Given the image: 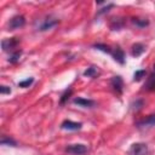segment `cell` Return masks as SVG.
Returning a JSON list of instances; mask_svg holds the SVG:
<instances>
[{
	"instance_id": "1",
	"label": "cell",
	"mask_w": 155,
	"mask_h": 155,
	"mask_svg": "<svg viewBox=\"0 0 155 155\" xmlns=\"http://www.w3.org/2000/svg\"><path fill=\"white\" fill-rule=\"evenodd\" d=\"M58 23H59V21H58L57 18L46 17V18H44L42 21H40V23L36 25V30H39V31H45V30H48V29L56 27Z\"/></svg>"
},
{
	"instance_id": "2",
	"label": "cell",
	"mask_w": 155,
	"mask_h": 155,
	"mask_svg": "<svg viewBox=\"0 0 155 155\" xmlns=\"http://www.w3.org/2000/svg\"><path fill=\"white\" fill-rule=\"evenodd\" d=\"M149 149L145 143H133L128 149V155H148Z\"/></svg>"
},
{
	"instance_id": "3",
	"label": "cell",
	"mask_w": 155,
	"mask_h": 155,
	"mask_svg": "<svg viewBox=\"0 0 155 155\" xmlns=\"http://www.w3.org/2000/svg\"><path fill=\"white\" fill-rule=\"evenodd\" d=\"M24 24H25V18H24L22 15H17V16H13V17L8 21L7 28H8V30H15V29L22 28Z\"/></svg>"
},
{
	"instance_id": "4",
	"label": "cell",
	"mask_w": 155,
	"mask_h": 155,
	"mask_svg": "<svg viewBox=\"0 0 155 155\" xmlns=\"http://www.w3.org/2000/svg\"><path fill=\"white\" fill-rule=\"evenodd\" d=\"M65 153L71 155H84L87 153V147L85 144H71L65 148Z\"/></svg>"
},
{
	"instance_id": "5",
	"label": "cell",
	"mask_w": 155,
	"mask_h": 155,
	"mask_svg": "<svg viewBox=\"0 0 155 155\" xmlns=\"http://www.w3.org/2000/svg\"><path fill=\"white\" fill-rule=\"evenodd\" d=\"M110 87L116 94L120 96L122 93V91H124V81H122L121 76H119V75L117 76H113L110 79Z\"/></svg>"
},
{
	"instance_id": "6",
	"label": "cell",
	"mask_w": 155,
	"mask_h": 155,
	"mask_svg": "<svg viewBox=\"0 0 155 155\" xmlns=\"http://www.w3.org/2000/svg\"><path fill=\"white\" fill-rule=\"evenodd\" d=\"M19 44V40L17 38H11V39H4L1 41V47L5 52H8V51H12L13 48L17 47V45Z\"/></svg>"
},
{
	"instance_id": "7",
	"label": "cell",
	"mask_w": 155,
	"mask_h": 155,
	"mask_svg": "<svg viewBox=\"0 0 155 155\" xmlns=\"http://www.w3.org/2000/svg\"><path fill=\"white\" fill-rule=\"evenodd\" d=\"M136 126L139 127V128H142V127H153V126H155V114H153V115H148L147 117H144V119L137 121V122H136Z\"/></svg>"
},
{
	"instance_id": "8",
	"label": "cell",
	"mask_w": 155,
	"mask_h": 155,
	"mask_svg": "<svg viewBox=\"0 0 155 155\" xmlns=\"http://www.w3.org/2000/svg\"><path fill=\"white\" fill-rule=\"evenodd\" d=\"M73 103L74 104H78L82 108H93L96 105V102L92 101V99H86V98H82V97H76L73 99Z\"/></svg>"
},
{
	"instance_id": "9",
	"label": "cell",
	"mask_w": 155,
	"mask_h": 155,
	"mask_svg": "<svg viewBox=\"0 0 155 155\" xmlns=\"http://www.w3.org/2000/svg\"><path fill=\"white\" fill-rule=\"evenodd\" d=\"M61 127L63 130H69V131H78L82 127V124L81 122H75V121H71V120H64L61 125Z\"/></svg>"
},
{
	"instance_id": "10",
	"label": "cell",
	"mask_w": 155,
	"mask_h": 155,
	"mask_svg": "<svg viewBox=\"0 0 155 155\" xmlns=\"http://www.w3.org/2000/svg\"><path fill=\"white\" fill-rule=\"evenodd\" d=\"M111 56H113V58H114L116 62H119L120 64H124V63H125V53H124V51H122L119 46H116V47L113 50Z\"/></svg>"
},
{
	"instance_id": "11",
	"label": "cell",
	"mask_w": 155,
	"mask_h": 155,
	"mask_svg": "<svg viewBox=\"0 0 155 155\" xmlns=\"http://www.w3.org/2000/svg\"><path fill=\"white\" fill-rule=\"evenodd\" d=\"M144 51H145V46H144L143 44H140V42H137V44H134V45L132 46L131 54H132L133 57H139Z\"/></svg>"
},
{
	"instance_id": "12",
	"label": "cell",
	"mask_w": 155,
	"mask_h": 155,
	"mask_svg": "<svg viewBox=\"0 0 155 155\" xmlns=\"http://www.w3.org/2000/svg\"><path fill=\"white\" fill-rule=\"evenodd\" d=\"M144 90H147V91H155V73L154 71L147 79V81L144 84Z\"/></svg>"
},
{
	"instance_id": "13",
	"label": "cell",
	"mask_w": 155,
	"mask_h": 155,
	"mask_svg": "<svg viewBox=\"0 0 155 155\" xmlns=\"http://www.w3.org/2000/svg\"><path fill=\"white\" fill-rule=\"evenodd\" d=\"M124 24H125V21L122 18H119V17L113 18L110 22V28H111V30H119L124 27Z\"/></svg>"
},
{
	"instance_id": "14",
	"label": "cell",
	"mask_w": 155,
	"mask_h": 155,
	"mask_svg": "<svg viewBox=\"0 0 155 155\" xmlns=\"http://www.w3.org/2000/svg\"><path fill=\"white\" fill-rule=\"evenodd\" d=\"M132 23L136 24L139 28H144V27H147L149 24V21L145 19V18H132Z\"/></svg>"
},
{
	"instance_id": "15",
	"label": "cell",
	"mask_w": 155,
	"mask_h": 155,
	"mask_svg": "<svg viewBox=\"0 0 155 155\" xmlns=\"http://www.w3.org/2000/svg\"><path fill=\"white\" fill-rule=\"evenodd\" d=\"M93 47H94L96 50L103 51V52H105V53H109V54H111V52H113V48H110V46H108V45H104V44H94V45H93Z\"/></svg>"
},
{
	"instance_id": "16",
	"label": "cell",
	"mask_w": 155,
	"mask_h": 155,
	"mask_svg": "<svg viewBox=\"0 0 155 155\" xmlns=\"http://www.w3.org/2000/svg\"><path fill=\"white\" fill-rule=\"evenodd\" d=\"M2 145H10V147H17V142L15 140V139H12V138H10V137H6V136H4L2 138H1V142H0Z\"/></svg>"
},
{
	"instance_id": "17",
	"label": "cell",
	"mask_w": 155,
	"mask_h": 155,
	"mask_svg": "<svg viewBox=\"0 0 155 155\" xmlns=\"http://www.w3.org/2000/svg\"><path fill=\"white\" fill-rule=\"evenodd\" d=\"M143 105H144V102H143L142 99H136V101L131 104V109H132L133 111H138V110L142 109Z\"/></svg>"
},
{
	"instance_id": "18",
	"label": "cell",
	"mask_w": 155,
	"mask_h": 155,
	"mask_svg": "<svg viewBox=\"0 0 155 155\" xmlns=\"http://www.w3.org/2000/svg\"><path fill=\"white\" fill-rule=\"evenodd\" d=\"M84 75H85V76H88V78H94V76L97 75V69H96V67H90V68H87V69L84 71Z\"/></svg>"
},
{
	"instance_id": "19",
	"label": "cell",
	"mask_w": 155,
	"mask_h": 155,
	"mask_svg": "<svg viewBox=\"0 0 155 155\" xmlns=\"http://www.w3.org/2000/svg\"><path fill=\"white\" fill-rule=\"evenodd\" d=\"M145 74H147V71H145L144 69L137 70V71L134 73V75H133V80H134V81H139V80H142V79L145 76Z\"/></svg>"
},
{
	"instance_id": "20",
	"label": "cell",
	"mask_w": 155,
	"mask_h": 155,
	"mask_svg": "<svg viewBox=\"0 0 155 155\" xmlns=\"http://www.w3.org/2000/svg\"><path fill=\"white\" fill-rule=\"evenodd\" d=\"M21 53H22V51H16V52H13V53L11 54V57L8 58L10 63H17L18 59H19V57H21Z\"/></svg>"
},
{
	"instance_id": "21",
	"label": "cell",
	"mask_w": 155,
	"mask_h": 155,
	"mask_svg": "<svg viewBox=\"0 0 155 155\" xmlns=\"http://www.w3.org/2000/svg\"><path fill=\"white\" fill-rule=\"evenodd\" d=\"M71 92H73V91H71V88L65 90V92L62 94V97H61V99H59V103H61V104H64V103L67 102V99L69 98V96L71 94Z\"/></svg>"
},
{
	"instance_id": "22",
	"label": "cell",
	"mask_w": 155,
	"mask_h": 155,
	"mask_svg": "<svg viewBox=\"0 0 155 155\" xmlns=\"http://www.w3.org/2000/svg\"><path fill=\"white\" fill-rule=\"evenodd\" d=\"M33 82H34V79L30 78V79H25V80H23V81H19V82H18V86H19V87H29Z\"/></svg>"
},
{
	"instance_id": "23",
	"label": "cell",
	"mask_w": 155,
	"mask_h": 155,
	"mask_svg": "<svg viewBox=\"0 0 155 155\" xmlns=\"http://www.w3.org/2000/svg\"><path fill=\"white\" fill-rule=\"evenodd\" d=\"M0 93H1V94H7V93H11V88H10L8 86L2 85V86H0Z\"/></svg>"
},
{
	"instance_id": "24",
	"label": "cell",
	"mask_w": 155,
	"mask_h": 155,
	"mask_svg": "<svg viewBox=\"0 0 155 155\" xmlns=\"http://www.w3.org/2000/svg\"><path fill=\"white\" fill-rule=\"evenodd\" d=\"M111 7H114V5H113V4H109L107 7H103V8H101V10L98 11V15H102V13H105V12H108V11H109Z\"/></svg>"
},
{
	"instance_id": "25",
	"label": "cell",
	"mask_w": 155,
	"mask_h": 155,
	"mask_svg": "<svg viewBox=\"0 0 155 155\" xmlns=\"http://www.w3.org/2000/svg\"><path fill=\"white\" fill-rule=\"evenodd\" d=\"M154 73H155V63H154Z\"/></svg>"
}]
</instances>
